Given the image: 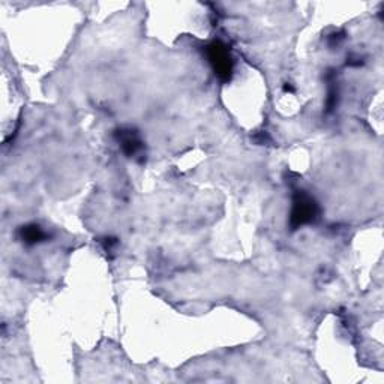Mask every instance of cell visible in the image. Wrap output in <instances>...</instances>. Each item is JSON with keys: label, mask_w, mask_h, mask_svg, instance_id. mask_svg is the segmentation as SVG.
<instances>
[{"label": "cell", "mask_w": 384, "mask_h": 384, "mask_svg": "<svg viewBox=\"0 0 384 384\" xmlns=\"http://www.w3.org/2000/svg\"><path fill=\"white\" fill-rule=\"evenodd\" d=\"M318 213V206L313 197H309L306 192L298 191L293 198V208H291V227L299 228L305 224L313 223Z\"/></svg>", "instance_id": "obj_1"}, {"label": "cell", "mask_w": 384, "mask_h": 384, "mask_svg": "<svg viewBox=\"0 0 384 384\" xmlns=\"http://www.w3.org/2000/svg\"><path fill=\"white\" fill-rule=\"evenodd\" d=\"M208 57H209L211 65L213 66L215 74L221 80L227 81L231 79L233 61L228 53V49L223 42L215 41L211 44V46H208Z\"/></svg>", "instance_id": "obj_2"}, {"label": "cell", "mask_w": 384, "mask_h": 384, "mask_svg": "<svg viewBox=\"0 0 384 384\" xmlns=\"http://www.w3.org/2000/svg\"><path fill=\"white\" fill-rule=\"evenodd\" d=\"M116 138L122 147V152L129 158L138 155L143 149V141L134 129L122 128L116 132Z\"/></svg>", "instance_id": "obj_3"}, {"label": "cell", "mask_w": 384, "mask_h": 384, "mask_svg": "<svg viewBox=\"0 0 384 384\" xmlns=\"http://www.w3.org/2000/svg\"><path fill=\"white\" fill-rule=\"evenodd\" d=\"M20 238L27 245H35V243H39L42 241H46L47 234H46V231H44L39 226H36V224H29V226H24L20 230Z\"/></svg>", "instance_id": "obj_4"}]
</instances>
